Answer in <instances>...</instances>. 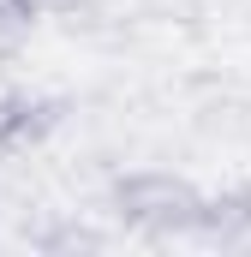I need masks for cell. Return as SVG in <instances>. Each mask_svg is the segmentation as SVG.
<instances>
[{
  "label": "cell",
  "mask_w": 251,
  "mask_h": 257,
  "mask_svg": "<svg viewBox=\"0 0 251 257\" xmlns=\"http://www.w3.org/2000/svg\"><path fill=\"white\" fill-rule=\"evenodd\" d=\"M54 114L42 108V102H18V96H0V156L12 150V144H24V138H36V132L48 126Z\"/></svg>",
  "instance_id": "obj_3"
},
{
  "label": "cell",
  "mask_w": 251,
  "mask_h": 257,
  "mask_svg": "<svg viewBox=\"0 0 251 257\" xmlns=\"http://www.w3.org/2000/svg\"><path fill=\"white\" fill-rule=\"evenodd\" d=\"M114 215L126 227L150 233V239H168V233H191L197 227V209H203V192L180 180V174H162V168H144V174H126L114 180Z\"/></svg>",
  "instance_id": "obj_1"
},
{
  "label": "cell",
  "mask_w": 251,
  "mask_h": 257,
  "mask_svg": "<svg viewBox=\"0 0 251 257\" xmlns=\"http://www.w3.org/2000/svg\"><path fill=\"white\" fill-rule=\"evenodd\" d=\"M30 18H36V12H30V0H0V60L18 48V36L30 30Z\"/></svg>",
  "instance_id": "obj_4"
},
{
  "label": "cell",
  "mask_w": 251,
  "mask_h": 257,
  "mask_svg": "<svg viewBox=\"0 0 251 257\" xmlns=\"http://www.w3.org/2000/svg\"><path fill=\"white\" fill-rule=\"evenodd\" d=\"M191 233L209 239V245H251V186L221 192V197H203Z\"/></svg>",
  "instance_id": "obj_2"
}]
</instances>
